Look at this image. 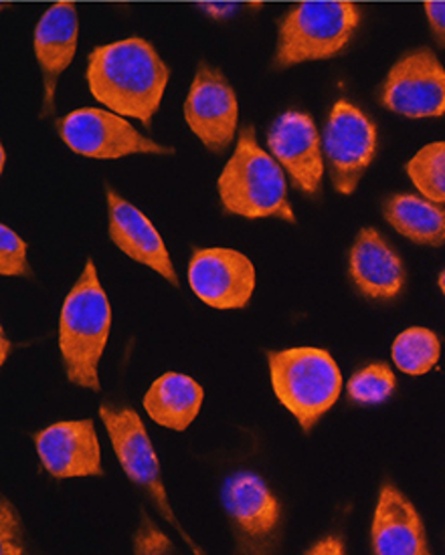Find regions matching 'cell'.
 I'll use <instances>...</instances> for the list:
<instances>
[{"label": "cell", "instance_id": "obj_1", "mask_svg": "<svg viewBox=\"0 0 445 555\" xmlns=\"http://www.w3.org/2000/svg\"><path fill=\"white\" fill-rule=\"evenodd\" d=\"M89 93L105 109L150 128L163 103L170 69L154 44L140 37L96 47L88 57Z\"/></svg>", "mask_w": 445, "mask_h": 555}, {"label": "cell", "instance_id": "obj_2", "mask_svg": "<svg viewBox=\"0 0 445 555\" xmlns=\"http://www.w3.org/2000/svg\"><path fill=\"white\" fill-rule=\"evenodd\" d=\"M112 327V307L107 301L96 264L88 259L74 289L67 293L60 318V351L67 380L100 390L98 364L104 356Z\"/></svg>", "mask_w": 445, "mask_h": 555}, {"label": "cell", "instance_id": "obj_3", "mask_svg": "<svg viewBox=\"0 0 445 555\" xmlns=\"http://www.w3.org/2000/svg\"><path fill=\"white\" fill-rule=\"evenodd\" d=\"M217 189L223 208L229 215L296 222L288 201L283 168L257 144L255 130L250 126L239 132L238 146L223 168Z\"/></svg>", "mask_w": 445, "mask_h": 555}, {"label": "cell", "instance_id": "obj_4", "mask_svg": "<svg viewBox=\"0 0 445 555\" xmlns=\"http://www.w3.org/2000/svg\"><path fill=\"white\" fill-rule=\"evenodd\" d=\"M363 13L355 2L308 0L292 7L280 23L276 69L336 57L353 41Z\"/></svg>", "mask_w": 445, "mask_h": 555}, {"label": "cell", "instance_id": "obj_5", "mask_svg": "<svg viewBox=\"0 0 445 555\" xmlns=\"http://www.w3.org/2000/svg\"><path fill=\"white\" fill-rule=\"evenodd\" d=\"M274 392L308 433L339 400L341 370L327 350L267 351Z\"/></svg>", "mask_w": 445, "mask_h": 555}, {"label": "cell", "instance_id": "obj_6", "mask_svg": "<svg viewBox=\"0 0 445 555\" xmlns=\"http://www.w3.org/2000/svg\"><path fill=\"white\" fill-rule=\"evenodd\" d=\"M55 128L65 146L93 160H118L134 154H175V147L156 144L112 109L81 107L58 119Z\"/></svg>", "mask_w": 445, "mask_h": 555}, {"label": "cell", "instance_id": "obj_7", "mask_svg": "<svg viewBox=\"0 0 445 555\" xmlns=\"http://www.w3.org/2000/svg\"><path fill=\"white\" fill-rule=\"evenodd\" d=\"M100 416L104 421L107 437L112 440L114 453L118 456L119 465L128 475V479L134 485L149 491L150 498L154 499L164 519L177 527L178 533L187 540L196 554H201V550L194 545V541L185 533L182 527L178 526L177 517L170 509V501L166 495L163 475H161V463H158V456L154 453V447L150 442L147 426L138 416V412L130 406L112 409L107 404H102Z\"/></svg>", "mask_w": 445, "mask_h": 555}, {"label": "cell", "instance_id": "obj_8", "mask_svg": "<svg viewBox=\"0 0 445 555\" xmlns=\"http://www.w3.org/2000/svg\"><path fill=\"white\" fill-rule=\"evenodd\" d=\"M379 102L389 112L411 119L445 116L442 61L428 47L403 53L379 89Z\"/></svg>", "mask_w": 445, "mask_h": 555}, {"label": "cell", "instance_id": "obj_9", "mask_svg": "<svg viewBox=\"0 0 445 555\" xmlns=\"http://www.w3.org/2000/svg\"><path fill=\"white\" fill-rule=\"evenodd\" d=\"M322 150L334 191L353 194L377 154V126L353 103H334L325 126Z\"/></svg>", "mask_w": 445, "mask_h": 555}, {"label": "cell", "instance_id": "obj_10", "mask_svg": "<svg viewBox=\"0 0 445 555\" xmlns=\"http://www.w3.org/2000/svg\"><path fill=\"white\" fill-rule=\"evenodd\" d=\"M223 503L238 538L239 552L266 554L282 529V507L266 481L255 473H238L223 489Z\"/></svg>", "mask_w": 445, "mask_h": 555}, {"label": "cell", "instance_id": "obj_11", "mask_svg": "<svg viewBox=\"0 0 445 555\" xmlns=\"http://www.w3.org/2000/svg\"><path fill=\"white\" fill-rule=\"evenodd\" d=\"M185 119L203 146L221 154L238 132L239 105L236 89L208 63H199L185 102Z\"/></svg>", "mask_w": 445, "mask_h": 555}, {"label": "cell", "instance_id": "obj_12", "mask_svg": "<svg viewBox=\"0 0 445 555\" xmlns=\"http://www.w3.org/2000/svg\"><path fill=\"white\" fill-rule=\"evenodd\" d=\"M267 147L292 178L297 191L316 196L322 189V140L310 114L290 109L267 132Z\"/></svg>", "mask_w": 445, "mask_h": 555}, {"label": "cell", "instance_id": "obj_13", "mask_svg": "<svg viewBox=\"0 0 445 555\" xmlns=\"http://www.w3.org/2000/svg\"><path fill=\"white\" fill-rule=\"evenodd\" d=\"M194 295L215 309H241L255 289L252 259L233 249H196L189 264Z\"/></svg>", "mask_w": 445, "mask_h": 555}, {"label": "cell", "instance_id": "obj_14", "mask_svg": "<svg viewBox=\"0 0 445 555\" xmlns=\"http://www.w3.org/2000/svg\"><path fill=\"white\" fill-rule=\"evenodd\" d=\"M44 470L55 479L102 477V449L91 418L51 424L35 435Z\"/></svg>", "mask_w": 445, "mask_h": 555}, {"label": "cell", "instance_id": "obj_15", "mask_svg": "<svg viewBox=\"0 0 445 555\" xmlns=\"http://www.w3.org/2000/svg\"><path fill=\"white\" fill-rule=\"evenodd\" d=\"M79 37V18L77 7L72 2L51 4L37 21L33 49L43 75V107L41 117H49L55 112V93L60 77L75 57Z\"/></svg>", "mask_w": 445, "mask_h": 555}, {"label": "cell", "instance_id": "obj_16", "mask_svg": "<svg viewBox=\"0 0 445 555\" xmlns=\"http://www.w3.org/2000/svg\"><path fill=\"white\" fill-rule=\"evenodd\" d=\"M107 196V220L110 238L126 257L140 264H147L163 275L173 287H178V278L163 236L154 229L136 206L122 198L118 192L105 186Z\"/></svg>", "mask_w": 445, "mask_h": 555}, {"label": "cell", "instance_id": "obj_17", "mask_svg": "<svg viewBox=\"0 0 445 555\" xmlns=\"http://www.w3.org/2000/svg\"><path fill=\"white\" fill-rule=\"evenodd\" d=\"M372 552L377 555H430L425 527L414 503L385 482L372 519Z\"/></svg>", "mask_w": 445, "mask_h": 555}, {"label": "cell", "instance_id": "obj_18", "mask_svg": "<svg viewBox=\"0 0 445 555\" xmlns=\"http://www.w3.org/2000/svg\"><path fill=\"white\" fill-rule=\"evenodd\" d=\"M348 271L356 289L369 299H393L405 285L399 255L371 227L358 231L348 255Z\"/></svg>", "mask_w": 445, "mask_h": 555}, {"label": "cell", "instance_id": "obj_19", "mask_svg": "<svg viewBox=\"0 0 445 555\" xmlns=\"http://www.w3.org/2000/svg\"><path fill=\"white\" fill-rule=\"evenodd\" d=\"M203 398V386L191 376L166 372L158 380L152 382L144 396V409L154 423L182 433L196 418Z\"/></svg>", "mask_w": 445, "mask_h": 555}, {"label": "cell", "instance_id": "obj_20", "mask_svg": "<svg viewBox=\"0 0 445 555\" xmlns=\"http://www.w3.org/2000/svg\"><path fill=\"white\" fill-rule=\"evenodd\" d=\"M386 222L417 245H445V208L417 194H393L383 205Z\"/></svg>", "mask_w": 445, "mask_h": 555}, {"label": "cell", "instance_id": "obj_21", "mask_svg": "<svg viewBox=\"0 0 445 555\" xmlns=\"http://www.w3.org/2000/svg\"><path fill=\"white\" fill-rule=\"evenodd\" d=\"M442 353L440 337L428 327H409L397 336L391 348L393 362L409 376H423L437 364Z\"/></svg>", "mask_w": 445, "mask_h": 555}, {"label": "cell", "instance_id": "obj_22", "mask_svg": "<svg viewBox=\"0 0 445 555\" xmlns=\"http://www.w3.org/2000/svg\"><path fill=\"white\" fill-rule=\"evenodd\" d=\"M405 172L428 201L445 205V142H433L421 147L407 162Z\"/></svg>", "mask_w": 445, "mask_h": 555}, {"label": "cell", "instance_id": "obj_23", "mask_svg": "<svg viewBox=\"0 0 445 555\" xmlns=\"http://www.w3.org/2000/svg\"><path fill=\"white\" fill-rule=\"evenodd\" d=\"M397 388V378L386 364H371L358 370L348 380V398L356 404H381Z\"/></svg>", "mask_w": 445, "mask_h": 555}, {"label": "cell", "instance_id": "obj_24", "mask_svg": "<svg viewBox=\"0 0 445 555\" xmlns=\"http://www.w3.org/2000/svg\"><path fill=\"white\" fill-rule=\"evenodd\" d=\"M0 275L33 278L27 259V243L7 224H0Z\"/></svg>", "mask_w": 445, "mask_h": 555}, {"label": "cell", "instance_id": "obj_25", "mask_svg": "<svg viewBox=\"0 0 445 555\" xmlns=\"http://www.w3.org/2000/svg\"><path fill=\"white\" fill-rule=\"evenodd\" d=\"M25 552L23 524L13 503L2 498L0 503V554L21 555Z\"/></svg>", "mask_w": 445, "mask_h": 555}, {"label": "cell", "instance_id": "obj_26", "mask_svg": "<svg viewBox=\"0 0 445 555\" xmlns=\"http://www.w3.org/2000/svg\"><path fill=\"white\" fill-rule=\"evenodd\" d=\"M175 545L164 535L158 527L150 521L149 515L142 512L140 527L134 533V554L136 555H163L173 554Z\"/></svg>", "mask_w": 445, "mask_h": 555}, {"label": "cell", "instance_id": "obj_27", "mask_svg": "<svg viewBox=\"0 0 445 555\" xmlns=\"http://www.w3.org/2000/svg\"><path fill=\"white\" fill-rule=\"evenodd\" d=\"M425 15H428L433 41L440 47H445V2H428Z\"/></svg>", "mask_w": 445, "mask_h": 555}, {"label": "cell", "instance_id": "obj_28", "mask_svg": "<svg viewBox=\"0 0 445 555\" xmlns=\"http://www.w3.org/2000/svg\"><path fill=\"white\" fill-rule=\"evenodd\" d=\"M308 554L341 555L344 554V543H342L339 538H332V535H328V538H325V540H320L318 543H314L310 550H308Z\"/></svg>", "mask_w": 445, "mask_h": 555}, {"label": "cell", "instance_id": "obj_29", "mask_svg": "<svg viewBox=\"0 0 445 555\" xmlns=\"http://www.w3.org/2000/svg\"><path fill=\"white\" fill-rule=\"evenodd\" d=\"M201 9H203L205 13H208V16H213V18H227V16H231V13L238 11V4H227V2L215 4V2H207V4H201Z\"/></svg>", "mask_w": 445, "mask_h": 555}, {"label": "cell", "instance_id": "obj_30", "mask_svg": "<svg viewBox=\"0 0 445 555\" xmlns=\"http://www.w3.org/2000/svg\"><path fill=\"white\" fill-rule=\"evenodd\" d=\"M0 346H2V350H0V364H4L7 356L11 351V344H9V339L4 336V330H0Z\"/></svg>", "mask_w": 445, "mask_h": 555}, {"label": "cell", "instance_id": "obj_31", "mask_svg": "<svg viewBox=\"0 0 445 555\" xmlns=\"http://www.w3.org/2000/svg\"><path fill=\"white\" fill-rule=\"evenodd\" d=\"M4 164H7V150L2 146L0 147V170H4Z\"/></svg>", "mask_w": 445, "mask_h": 555}, {"label": "cell", "instance_id": "obj_32", "mask_svg": "<svg viewBox=\"0 0 445 555\" xmlns=\"http://www.w3.org/2000/svg\"><path fill=\"white\" fill-rule=\"evenodd\" d=\"M440 289H442L445 295V271L442 273V275H440Z\"/></svg>", "mask_w": 445, "mask_h": 555}]
</instances>
